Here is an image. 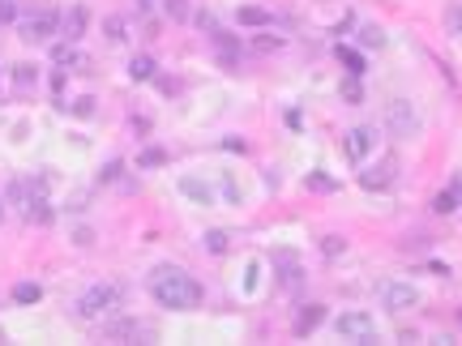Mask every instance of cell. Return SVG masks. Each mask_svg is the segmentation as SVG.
I'll use <instances>...</instances> for the list:
<instances>
[{"mask_svg":"<svg viewBox=\"0 0 462 346\" xmlns=\"http://www.w3.org/2000/svg\"><path fill=\"white\" fill-rule=\"evenodd\" d=\"M150 295L163 308L184 312V308H197L201 304V283L193 274H184V270H176V265H163V270L150 274Z\"/></svg>","mask_w":462,"mask_h":346,"instance_id":"6da1fadb","label":"cell"},{"mask_svg":"<svg viewBox=\"0 0 462 346\" xmlns=\"http://www.w3.org/2000/svg\"><path fill=\"white\" fill-rule=\"evenodd\" d=\"M116 304H120V287H111V283H94V287H86V291H81L77 312H81V317H103V312H111Z\"/></svg>","mask_w":462,"mask_h":346,"instance_id":"7a4b0ae2","label":"cell"},{"mask_svg":"<svg viewBox=\"0 0 462 346\" xmlns=\"http://www.w3.org/2000/svg\"><path fill=\"white\" fill-rule=\"evenodd\" d=\"M386 128H390L394 137H416V133H420V116H416V107H411L407 98H394V103L386 107Z\"/></svg>","mask_w":462,"mask_h":346,"instance_id":"3957f363","label":"cell"},{"mask_svg":"<svg viewBox=\"0 0 462 346\" xmlns=\"http://www.w3.org/2000/svg\"><path fill=\"white\" fill-rule=\"evenodd\" d=\"M334 334H338L343 342H373V338H377L368 312H343V317L334 321Z\"/></svg>","mask_w":462,"mask_h":346,"instance_id":"277c9868","label":"cell"},{"mask_svg":"<svg viewBox=\"0 0 462 346\" xmlns=\"http://www.w3.org/2000/svg\"><path fill=\"white\" fill-rule=\"evenodd\" d=\"M394 175H398V158H394V154H386L377 167H364V171H360V188L381 193V188H390V184H394Z\"/></svg>","mask_w":462,"mask_h":346,"instance_id":"5b68a950","label":"cell"},{"mask_svg":"<svg viewBox=\"0 0 462 346\" xmlns=\"http://www.w3.org/2000/svg\"><path fill=\"white\" fill-rule=\"evenodd\" d=\"M17 30H21L26 43H43V39H51V34L60 30V17H56V13H30Z\"/></svg>","mask_w":462,"mask_h":346,"instance_id":"8992f818","label":"cell"},{"mask_svg":"<svg viewBox=\"0 0 462 346\" xmlns=\"http://www.w3.org/2000/svg\"><path fill=\"white\" fill-rule=\"evenodd\" d=\"M381 304H386L390 312H403V308H416V304H420V291H416L411 283H386V287H381Z\"/></svg>","mask_w":462,"mask_h":346,"instance_id":"52a82bcc","label":"cell"},{"mask_svg":"<svg viewBox=\"0 0 462 346\" xmlns=\"http://www.w3.org/2000/svg\"><path fill=\"white\" fill-rule=\"evenodd\" d=\"M373 146H377V128H368V124H360V128L347 133V158L351 163H364L373 154Z\"/></svg>","mask_w":462,"mask_h":346,"instance_id":"ba28073f","label":"cell"},{"mask_svg":"<svg viewBox=\"0 0 462 346\" xmlns=\"http://www.w3.org/2000/svg\"><path fill=\"white\" fill-rule=\"evenodd\" d=\"M86 21H90V13H86L81 4H73V9L64 13V21H60V30H64V39H69V43H77V39L86 34Z\"/></svg>","mask_w":462,"mask_h":346,"instance_id":"9c48e42d","label":"cell"},{"mask_svg":"<svg viewBox=\"0 0 462 346\" xmlns=\"http://www.w3.org/2000/svg\"><path fill=\"white\" fill-rule=\"evenodd\" d=\"M321 321H326V308H321V304H308V308H300V317H296V334L304 338V334H313Z\"/></svg>","mask_w":462,"mask_h":346,"instance_id":"30bf717a","label":"cell"},{"mask_svg":"<svg viewBox=\"0 0 462 346\" xmlns=\"http://www.w3.org/2000/svg\"><path fill=\"white\" fill-rule=\"evenodd\" d=\"M154 73H159L154 56H133V60H129V77H133V81H150Z\"/></svg>","mask_w":462,"mask_h":346,"instance_id":"8fae6325","label":"cell"},{"mask_svg":"<svg viewBox=\"0 0 462 346\" xmlns=\"http://www.w3.org/2000/svg\"><path fill=\"white\" fill-rule=\"evenodd\" d=\"M107 338H150V330L137 325V321H116V325L107 330Z\"/></svg>","mask_w":462,"mask_h":346,"instance_id":"7c38bea8","label":"cell"},{"mask_svg":"<svg viewBox=\"0 0 462 346\" xmlns=\"http://www.w3.org/2000/svg\"><path fill=\"white\" fill-rule=\"evenodd\" d=\"M236 21H240V26H266V21H270V13H266V9H257V4H244V9L236 13Z\"/></svg>","mask_w":462,"mask_h":346,"instance_id":"4fadbf2b","label":"cell"},{"mask_svg":"<svg viewBox=\"0 0 462 346\" xmlns=\"http://www.w3.org/2000/svg\"><path fill=\"white\" fill-rule=\"evenodd\" d=\"M39 295H43L39 283H17L13 287V304H39Z\"/></svg>","mask_w":462,"mask_h":346,"instance_id":"5bb4252c","label":"cell"},{"mask_svg":"<svg viewBox=\"0 0 462 346\" xmlns=\"http://www.w3.org/2000/svg\"><path fill=\"white\" fill-rule=\"evenodd\" d=\"M227 248H231V235H227V231H206V253L223 257Z\"/></svg>","mask_w":462,"mask_h":346,"instance_id":"9a60e30c","label":"cell"},{"mask_svg":"<svg viewBox=\"0 0 462 346\" xmlns=\"http://www.w3.org/2000/svg\"><path fill=\"white\" fill-rule=\"evenodd\" d=\"M458 205H462V201H458V193H454V188H446V193H437V197H433V210H437V214H454Z\"/></svg>","mask_w":462,"mask_h":346,"instance_id":"2e32d148","label":"cell"},{"mask_svg":"<svg viewBox=\"0 0 462 346\" xmlns=\"http://www.w3.org/2000/svg\"><path fill=\"white\" fill-rule=\"evenodd\" d=\"M163 13H167L171 21H189V17H193V9H189V0H163Z\"/></svg>","mask_w":462,"mask_h":346,"instance_id":"e0dca14e","label":"cell"},{"mask_svg":"<svg viewBox=\"0 0 462 346\" xmlns=\"http://www.w3.org/2000/svg\"><path fill=\"white\" fill-rule=\"evenodd\" d=\"M167 163V154L159 150V146H150V150H141V158H137V167H146V171H154V167H163Z\"/></svg>","mask_w":462,"mask_h":346,"instance_id":"ac0fdd59","label":"cell"},{"mask_svg":"<svg viewBox=\"0 0 462 346\" xmlns=\"http://www.w3.org/2000/svg\"><path fill=\"white\" fill-rule=\"evenodd\" d=\"M338 60H343V64H347L356 77L364 73V56H360V51H351V47H338Z\"/></svg>","mask_w":462,"mask_h":346,"instance_id":"d6986e66","label":"cell"},{"mask_svg":"<svg viewBox=\"0 0 462 346\" xmlns=\"http://www.w3.org/2000/svg\"><path fill=\"white\" fill-rule=\"evenodd\" d=\"M308 188H313V193H334L338 180H330L326 171H313V175H308Z\"/></svg>","mask_w":462,"mask_h":346,"instance_id":"ffe728a7","label":"cell"},{"mask_svg":"<svg viewBox=\"0 0 462 346\" xmlns=\"http://www.w3.org/2000/svg\"><path fill=\"white\" fill-rule=\"evenodd\" d=\"M184 193H189L193 201H201V205H210V201H214V197H210V188H206V184H197V180H184Z\"/></svg>","mask_w":462,"mask_h":346,"instance_id":"44dd1931","label":"cell"},{"mask_svg":"<svg viewBox=\"0 0 462 346\" xmlns=\"http://www.w3.org/2000/svg\"><path fill=\"white\" fill-rule=\"evenodd\" d=\"M103 30H107V39H111V43H120V39H124V17H107V21H103Z\"/></svg>","mask_w":462,"mask_h":346,"instance_id":"7402d4cb","label":"cell"},{"mask_svg":"<svg viewBox=\"0 0 462 346\" xmlns=\"http://www.w3.org/2000/svg\"><path fill=\"white\" fill-rule=\"evenodd\" d=\"M446 26H450V34H462V4L446 9Z\"/></svg>","mask_w":462,"mask_h":346,"instance_id":"603a6c76","label":"cell"},{"mask_svg":"<svg viewBox=\"0 0 462 346\" xmlns=\"http://www.w3.org/2000/svg\"><path fill=\"white\" fill-rule=\"evenodd\" d=\"M360 43H364V47H381L386 39H381V30H377V26H364V30H360Z\"/></svg>","mask_w":462,"mask_h":346,"instance_id":"cb8c5ba5","label":"cell"},{"mask_svg":"<svg viewBox=\"0 0 462 346\" xmlns=\"http://www.w3.org/2000/svg\"><path fill=\"white\" fill-rule=\"evenodd\" d=\"M343 98H347V103H360V98H364V94H360V81H356V73L343 81Z\"/></svg>","mask_w":462,"mask_h":346,"instance_id":"d4e9b609","label":"cell"},{"mask_svg":"<svg viewBox=\"0 0 462 346\" xmlns=\"http://www.w3.org/2000/svg\"><path fill=\"white\" fill-rule=\"evenodd\" d=\"M17 21V0H0V26H13Z\"/></svg>","mask_w":462,"mask_h":346,"instance_id":"484cf974","label":"cell"},{"mask_svg":"<svg viewBox=\"0 0 462 346\" xmlns=\"http://www.w3.org/2000/svg\"><path fill=\"white\" fill-rule=\"evenodd\" d=\"M321 253H326V257H338V253H343V240H338V235H326V240H321Z\"/></svg>","mask_w":462,"mask_h":346,"instance_id":"4316f807","label":"cell"},{"mask_svg":"<svg viewBox=\"0 0 462 346\" xmlns=\"http://www.w3.org/2000/svg\"><path fill=\"white\" fill-rule=\"evenodd\" d=\"M34 81V64H17V86H30Z\"/></svg>","mask_w":462,"mask_h":346,"instance_id":"83f0119b","label":"cell"},{"mask_svg":"<svg viewBox=\"0 0 462 346\" xmlns=\"http://www.w3.org/2000/svg\"><path fill=\"white\" fill-rule=\"evenodd\" d=\"M116 175H120V158H111V163H107V167H103V175H99V180H103V184H111V180H116Z\"/></svg>","mask_w":462,"mask_h":346,"instance_id":"f1b7e54d","label":"cell"},{"mask_svg":"<svg viewBox=\"0 0 462 346\" xmlns=\"http://www.w3.org/2000/svg\"><path fill=\"white\" fill-rule=\"evenodd\" d=\"M253 47H257V51H274V47H278V39H266V34H257V43H253Z\"/></svg>","mask_w":462,"mask_h":346,"instance_id":"f546056e","label":"cell"},{"mask_svg":"<svg viewBox=\"0 0 462 346\" xmlns=\"http://www.w3.org/2000/svg\"><path fill=\"white\" fill-rule=\"evenodd\" d=\"M73 111H77V116H94V98H81V103H77Z\"/></svg>","mask_w":462,"mask_h":346,"instance_id":"4dcf8cb0","label":"cell"},{"mask_svg":"<svg viewBox=\"0 0 462 346\" xmlns=\"http://www.w3.org/2000/svg\"><path fill=\"white\" fill-rule=\"evenodd\" d=\"M0 218H4V205H0Z\"/></svg>","mask_w":462,"mask_h":346,"instance_id":"1f68e13d","label":"cell"},{"mask_svg":"<svg viewBox=\"0 0 462 346\" xmlns=\"http://www.w3.org/2000/svg\"><path fill=\"white\" fill-rule=\"evenodd\" d=\"M458 321H462V317H458Z\"/></svg>","mask_w":462,"mask_h":346,"instance_id":"d6a6232c","label":"cell"}]
</instances>
